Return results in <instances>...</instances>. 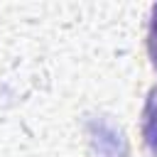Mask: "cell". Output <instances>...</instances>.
<instances>
[{"label":"cell","mask_w":157,"mask_h":157,"mask_svg":"<svg viewBox=\"0 0 157 157\" xmlns=\"http://www.w3.org/2000/svg\"><path fill=\"white\" fill-rule=\"evenodd\" d=\"M150 54L157 64V7H155V20H152V29H150Z\"/></svg>","instance_id":"1"}]
</instances>
